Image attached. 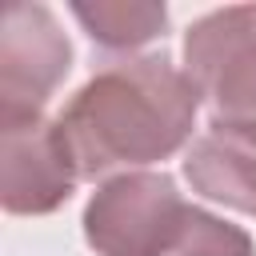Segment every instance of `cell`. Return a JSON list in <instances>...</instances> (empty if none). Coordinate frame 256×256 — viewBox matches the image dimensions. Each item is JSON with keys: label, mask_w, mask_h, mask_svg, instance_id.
I'll use <instances>...</instances> for the list:
<instances>
[{"label": "cell", "mask_w": 256, "mask_h": 256, "mask_svg": "<svg viewBox=\"0 0 256 256\" xmlns=\"http://www.w3.org/2000/svg\"><path fill=\"white\" fill-rule=\"evenodd\" d=\"M196 108V80L172 56L152 52L100 68L64 104L56 124L80 180H112L120 168L132 172L176 156L192 136Z\"/></svg>", "instance_id": "obj_1"}, {"label": "cell", "mask_w": 256, "mask_h": 256, "mask_svg": "<svg viewBox=\"0 0 256 256\" xmlns=\"http://www.w3.org/2000/svg\"><path fill=\"white\" fill-rule=\"evenodd\" d=\"M184 72L212 104V124L256 140V4L200 16L184 32Z\"/></svg>", "instance_id": "obj_2"}, {"label": "cell", "mask_w": 256, "mask_h": 256, "mask_svg": "<svg viewBox=\"0 0 256 256\" xmlns=\"http://www.w3.org/2000/svg\"><path fill=\"white\" fill-rule=\"evenodd\" d=\"M188 208L168 172H120L92 192L84 240L96 256H164Z\"/></svg>", "instance_id": "obj_3"}, {"label": "cell", "mask_w": 256, "mask_h": 256, "mask_svg": "<svg viewBox=\"0 0 256 256\" xmlns=\"http://www.w3.org/2000/svg\"><path fill=\"white\" fill-rule=\"evenodd\" d=\"M80 184L56 120L0 116V204L12 216H48Z\"/></svg>", "instance_id": "obj_4"}, {"label": "cell", "mask_w": 256, "mask_h": 256, "mask_svg": "<svg viewBox=\"0 0 256 256\" xmlns=\"http://www.w3.org/2000/svg\"><path fill=\"white\" fill-rule=\"evenodd\" d=\"M72 68V44L52 8L8 4L0 20V116H40Z\"/></svg>", "instance_id": "obj_5"}, {"label": "cell", "mask_w": 256, "mask_h": 256, "mask_svg": "<svg viewBox=\"0 0 256 256\" xmlns=\"http://www.w3.org/2000/svg\"><path fill=\"white\" fill-rule=\"evenodd\" d=\"M184 176L200 196L256 216V140L208 124L184 156Z\"/></svg>", "instance_id": "obj_6"}, {"label": "cell", "mask_w": 256, "mask_h": 256, "mask_svg": "<svg viewBox=\"0 0 256 256\" xmlns=\"http://www.w3.org/2000/svg\"><path fill=\"white\" fill-rule=\"evenodd\" d=\"M72 16L84 24V32L100 48H140L168 28V8L164 4H144V0H112V4H72Z\"/></svg>", "instance_id": "obj_7"}, {"label": "cell", "mask_w": 256, "mask_h": 256, "mask_svg": "<svg viewBox=\"0 0 256 256\" xmlns=\"http://www.w3.org/2000/svg\"><path fill=\"white\" fill-rule=\"evenodd\" d=\"M164 256H256V248L240 224H228V220L192 204Z\"/></svg>", "instance_id": "obj_8"}]
</instances>
